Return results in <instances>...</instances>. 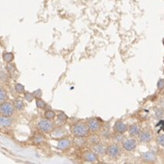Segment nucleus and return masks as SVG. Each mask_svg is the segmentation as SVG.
Returning a JSON list of instances; mask_svg holds the SVG:
<instances>
[{
    "mask_svg": "<svg viewBox=\"0 0 164 164\" xmlns=\"http://www.w3.org/2000/svg\"><path fill=\"white\" fill-rule=\"evenodd\" d=\"M71 134L75 137H86L91 133L88 124L86 123H76L70 128Z\"/></svg>",
    "mask_w": 164,
    "mask_h": 164,
    "instance_id": "nucleus-1",
    "label": "nucleus"
},
{
    "mask_svg": "<svg viewBox=\"0 0 164 164\" xmlns=\"http://www.w3.org/2000/svg\"><path fill=\"white\" fill-rule=\"evenodd\" d=\"M37 128L39 131H41L42 133H45V134L51 133L53 130V124L51 120L43 118V119H41L38 122Z\"/></svg>",
    "mask_w": 164,
    "mask_h": 164,
    "instance_id": "nucleus-2",
    "label": "nucleus"
},
{
    "mask_svg": "<svg viewBox=\"0 0 164 164\" xmlns=\"http://www.w3.org/2000/svg\"><path fill=\"white\" fill-rule=\"evenodd\" d=\"M107 155L112 160H116L121 156V148L117 143L111 144L107 147Z\"/></svg>",
    "mask_w": 164,
    "mask_h": 164,
    "instance_id": "nucleus-3",
    "label": "nucleus"
},
{
    "mask_svg": "<svg viewBox=\"0 0 164 164\" xmlns=\"http://www.w3.org/2000/svg\"><path fill=\"white\" fill-rule=\"evenodd\" d=\"M15 111H16V109L12 102H6L4 103H1V105H0V113H1V115L12 116L14 114Z\"/></svg>",
    "mask_w": 164,
    "mask_h": 164,
    "instance_id": "nucleus-4",
    "label": "nucleus"
},
{
    "mask_svg": "<svg viewBox=\"0 0 164 164\" xmlns=\"http://www.w3.org/2000/svg\"><path fill=\"white\" fill-rule=\"evenodd\" d=\"M137 147V141L135 137H131L129 138H126L123 141V143H122V148L127 151V152H133L136 150Z\"/></svg>",
    "mask_w": 164,
    "mask_h": 164,
    "instance_id": "nucleus-5",
    "label": "nucleus"
},
{
    "mask_svg": "<svg viewBox=\"0 0 164 164\" xmlns=\"http://www.w3.org/2000/svg\"><path fill=\"white\" fill-rule=\"evenodd\" d=\"M88 125L90 128L91 133H98L102 129V124L98 119L96 118H91L88 121Z\"/></svg>",
    "mask_w": 164,
    "mask_h": 164,
    "instance_id": "nucleus-6",
    "label": "nucleus"
},
{
    "mask_svg": "<svg viewBox=\"0 0 164 164\" xmlns=\"http://www.w3.org/2000/svg\"><path fill=\"white\" fill-rule=\"evenodd\" d=\"M67 135H68V131L63 127H57L51 132L52 138L56 140H60L64 137H67Z\"/></svg>",
    "mask_w": 164,
    "mask_h": 164,
    "instance_id": "nucleus-7",
    "label": "nucleus"
},
{
    "mask_svg": "<svg viewBox=\"0 0 164 164\" xmlns=\"http://www.w3.org/2000/svg\"><path fill=\"white\" fill-rule=\"evenodd\" d=\"M114 132L116 134H125L128 131L127 125L121 120H117L114 125Z\"/></svg>",
    "mask_w": 164,
    "mask_h": 164,
    "instance_id": "nucleus-8",
    "label": "nucleus"
},
{
    "mask_svg": "<svg viewBox=\"0 0 164 164\" xmlns=\"http://www.w3.org/2000/svg\"><path fill=\"white\" fill-rule=\"evenodd\" d=\"M73 143H74V142H72L71 139H69L68 137H64V138H62V139H60L58 141V143H57V148L59 150L65 151V150L70 148L72 147Z\"/></svg>",
    "mask_w": 164,
    "mask_h": 164,
    "instance_id": "nucleus-9",
    "label": "nucleus"
},
{
    "mask_svg": "<svg viewBox=\"0 0 164 164\" xmlns=\"http://www.w3.org/2000/svg\"><path fill=\"white\" fill-rule=\"evenodd\" d=\"M83 160L89 163H96L99 160V156H98L94 151H87L84 153Z\"/></svg>",
    "mask_w": 164,
    "mask_h": 164,
    "instance_id": "nucleus-10",
    "label": "nucleus"
},
{
    "mask_svg": "<svg viewBox=\"0 0 164 164\" xmlns=\"http://www.w3.org/2000/svg\"><path fill=\"white\" fill-rule=\"evenodd\" d=\"M152 133L150 131H148V130H145V131H141V133L139 134L138 136V141L140 143H148L152 140Z\"/></svg>",
    "mask_w": 164,
    "mask_h": 164,
    "instance_id": "nucleus-11",
    "label": "nucleus"
},
{
    "mask_svg": "<svg viewBox=\"0 0 164 164\" xmlns=\"http://www.w3.org/2000/svg\"><path fill=\"white\" fill-rule=\"evenodd\" d=\"M93 151L99 157H103L107 154V147H105L101 142L93 146Z\"/></svg>",
    "mask_w": 164,
    "mask_h": 164,
    "instance_id": "nucleus-12",
    "label": "nucleus"
},
{
    "mask_svg": "<svg viewBox=\"0 0 164 164\" xmlns=\"http://www.w3.org/2000/svg\"><path fill=\"white\" fill-rule=\"evenodd\" d=\"M128 133L130 137H137L139 136V134L141 133V128L137 124H133L131 125L128 128Z\"/></svg>",
    "mask_w": 164,
    "mask_h": 164,
    "instance_id": "nucleus-13",
    "label": "nucleus"
},
{
    "mask_svg": "<svg viewBox=\"0 0 164 164\" xmlns=\"http://www.w3.org/2000/svg\"><path fill=\"white\" fill-rule=\"evenodd\" d=\"M13 124V120L10 118V116H5V115H1L0 117V125L3 128H7L11 126V125Z\"/></svg>",
    "mask_w": 164,
    "mask_h": 164,
    "instance_id": "nucleus-14",
    "label": "nucleus"
},
{
    "mask_svg": "<svg viewBox=\"0 0 164 164\" xmlns=\"http://www.w3.org/2000/svg\"><path fill=\"white\" fill-rule=\"evenodd\" d=\"M141 158L145 162H154L156 160V155L154 152L148 151L141 155Z\"/></svg>",
    "mask_w": 164,
    "mask_h": 164,
    "instance_id": "nucleus-15",
    "label": "nucleus"
},
{
    "mask_svg": "<svg viewBox=\"0 0 164 164\" xmlns=\"http://www.w3.org/2000/svg\"><path fill=\"white\" fill-rule=\"evenodd\" d=\"M13 104H14V107L16 109V111H23L24 108H25V104L23 102V101H21L20 99H16L14 100L13 102Z\"/></svg>",
    "mask_w": 164,
    "mask_h": 164,
    "instance_id": "nucleus-16",
    "label": "nucleus"
},
{
    "mask_svg": "<svg viewBox=\"0 0 164 164\" xmlns=\"http://www.w3.org/2000/svg\"><path fill=\"white\" fill-rule=\"evenodd\" d=\"M89 142L94 146L101 142V137L99 135H97V133H92V135L89 138Z\"/></svg>",
    "mask_w": 164,
    "mask_h": 164,
    "instance_id": "nucleus-17",
    "label": "nucleus"
},
{
    "mask_svg": "<svg viewBox=\"0 0 164 164\" xmlns=\"http://www.w3.org/2000/svg\"><path fill=\"white\" fill-rule=\"evenodd\" d=\"M3 60L6 63H11L14 60V54L12 53H9V52L4 53H3Z\"/></svg>",
    "mask_w": 164,
    "mask_h": 164,
    "instance_id": "nucleus-18",
    "label": "nucleus"
},
{
    "mask_svg": "<svg viewBox=\"0 0 164 164\" xmlns=\"http://www.w3.org/2000/svg\"><path fill=\"white\" fill-rule=\"evenodd\" d=\"M74 144L79 147V148H82L84 147V145L86 144V139L85 137H76L74 139Z\"/></svg>",
    "mask_w": 164,
    "mask_h": 164,
    "instance_id": "nucleus-19",
    "label": "nucleus"
},
{
    "mask_svg": "<svg viewBox=\"0 0 164 164\" xmlns=\"http://www.w3.org/2000/svg\"><path fill=\"white\" fill-rule=\"evenodd\" d=\"M7 92L6 91V90L4 88L0 89V103H4L7 102Z\"/></svg>",
    "mask_w": 164,
    "mask_h": 164,
    "instance_id": "nucleus-20",
    "label": "nucleus"
},
{
    "mask_svg": "<svg viewBox=\"0 0 164 164\" xmlns=\"http://www.w3.org/2000/svg\"><path fill=\"white\" fill-rule=\"evenodd\" d=\"M113 140L114 141V143H123V141L125 140V137L124 134H116L114 133V137H113Z\"/></svg>",
    "mask_w": 164,
    "mask_h": 164,
    "instance_id": "nucleus-21",
    "label": "nucleus"
},
{
    "mask_svg": "<svg viewBox=\"0 0 164 164\" xmlns=\"http://www.w3.org/2000/svg\"><path fill=\"white\" fill-rule=\"evenodd\" d=\"M56 118H57V123H59V124H61V125H64L65 122L68 121V117L65 115V114H58L57 116H56Z\"/></svg>",
    "mask_w": 164,
    "mask_h": 164,
    "instance_id": "nucleus-22",
    "label": "nucleus"
},
{
    "mask_svg": "<svg viewBox=\"0 0 164 164\" xmlns=\"http://www.w3.org/2000/svg\"><path fill=\"white\" fill-rule=\"evenodd\" d=\"M14 89H15L16 92L19 93V94H21V93H24V92H25V88H24V86H23L22 84H20V83L15 84Z\"/></svg>",
    "mask_w": 164,
    "mask_h": 164,
    "instance_id": "nucleus-23",
    "label": "nucleus"
},
{
    "mask_svg": "<svg viewBox=\"0 0 164 164\" xmlns=\"http://www.w3.org/2000/svg\"><path fill=\"white\" fill-rule=\"evenodd\" d=\"M56 117V113H54L53 111H52V110L45 111V118L49 119V120H53V119H54Z\"/></svg>",
    "mask_w": 164,
    "mask_h": 164,
    "instance_id": "nucleus-24",
    "label": "nucleus"
},
{
    "mask_svg": "<svg viewBox=\"0 0 164 164\" xmlns=\"http://www.w3.org/2000/svg\"><path fill=\"white\" fill-rule=\"evenodd\" d=\"M36 106L37 108L41 109V110H43V109L46 108V103L45 101H42L41 98H39V99H36Z\"/></svg>",
    "mask_w": 164,
    "mask_h": 164,
    "instance_id": "nucleus-25",
    "label": "nucleus"
},
{
    "mask_svg": "<svg viewBox=\"0 0 164 164\" xmlns=\"http://www.w3.org/2000/svg\"><path fill=\"white\" fill-rule=\"evenodd\" d=\"M102 137L104 139H111L112 138V134L108 129H104L102 131Z\"/></svg>",
    "mask_w": 164,
    "mask_h": 164,
    "instance_id": "nucleus-26",
    "label": "nucleus"
},
{
    "mask_svg": "<svg viewBox=\"0 0 164 164\" xmlns=\"http://www.w3.org/2000/svg\"><path fill=\"white\" fill-rule=\"evenodd\" d=\"M43 141H45V137L41 135H38L33 138V143L36 145H40V144L43 143Z\"/></svg>",
    "mask_w": 164,
    "mask_h": 164,
    "instance_id": "nucleus-27",
    "label": "nucleus"
},
{
    "mask_svg": "<svg viewBox=\"0 0 164 164\" xmlns=\"http://www.w3.org/2000/svg\"><path fill=\"white\" fill-rule=\"evenodd\" d=\"M24 98H25V100L28 102H30L33 101L34 96H33V94L30 93V92H24Z\"/></svg>",
    "mask_w": 164,
    "mask_h": 164,
    "instance_id": "nucleus-28",
    "label": "nucleus"
},
{
    "mask_svg": "<svg viewBox=\"0 0 164 164\" xmlns=\"http://www.w3.org/2000/svg\"><path fill=\"white\" fill-rule=\"evenodd\" d=\"M6 68H7V71L8 73H10V74L13 73V72L16 70L15 65H12V64H10V63H7V65Z\"/></svg>",
    "mask_w": 164,
    "mask_h": 164,
    "instance_id": "nucleus-29",
    "label": "nucleus"
},
{
    "mask_svg": "<svg viewBox=\"0 0 164 164\" xmlns=\"http://www.w3.org/2000/svg\"><path fill=\"white\" fill-rule=\"evenodd\" d=\"M157 141H158V144L160 146V147H163L164 148V134H161L157 138Z\"/></svg>",
    "mask_w": 164,
    "mask_h": 164,
    "instance_id": "nucleus-30",
    "label": "nucleus"
},
{
    "mask_svg": "<svg viewBox=\"0 0 164 164\" xmlns=\"http://www.w3.org/2000/svg\"><path fill=\"white\" fill-rule=\"evenodd\" d=\"M155 116L159 119L162 118L164 116V112L161 110V109H157L156 112H155Z\"/></svg>",
    "mask_w": 164,
    "mask_h": 164,
    "instance_id": "nucleus-31",
    "label": "nucleus"
},
{
    "mask_svg": "<svg viewBox=\"0 0 164 164\" xmlns=\"http://www.w3.org/2000/svg\"><path fill=\"white\" fill-rule=\"evenodd\" d=\"M42 91L40 89H38V90H36V91H34L33 92H32V94H33L35 99H39V98H41L42 97Z\"/></svg>",
    "mask_w": 164,
    "mask_h": 164,
    "instance_id": "nucleus-32",
    "label": "nucleus"
},
{
    "mask_svg": "<svg viewBox=\"0 0 164 164\" xmlns=\"http://www.w3.org/2000/svg\"><path fill=\"white\" fill-rule=\"evenodd\" d=\"M157 87L159 90H163L164 89V79H160L157 83Z\"/></svg>",
    "mask_w": 164,
    "mask_h": 164,
    "instance_id": "nucleus-33",
    "label": "nucleus"
},
{
    "mask_svg": "<svg viewBox=\"0 0 164 164\" xmlns=\"http://www.w3.org/2000/svg\"><path fill=\"white\" fill-rule=\"evenodd\" d=\"M7 75L6 72H4L3 70H1V81H7Z\"/></svg>",
    "mask_w": 164,
    "mask_h": 164,
    "instance_id": "nucleus-34",
    "label": "nucleus"
},
{
    "mask_svg": "<svg viewBox=\"0 0 164 164\" xmlns=\"http://www.w3.org/2000/svg\"><path fill=\"white\" fill-rule=\"evenodd\" d=\"M158 126H161V129L164 130V120H161V121L158 124Z\"/></svg>",
    "mask_w": 164,
    "mask_h": 164,
    "instance_id": "nucleus-35",
    "label": "nucleus"
},
{
    "mask_svg": "<svg viewBox=\"0 0 164 164\" xmlns=\"http://www.w3.org/2000/svg\"><path fill=\"white\" fill-rule=\"evenodd\" d=\"M163 45H164V39H163Z\"/></svg>",
    "mask_w": 164,
    "mask_h": 164,
    "instance_id": "nucleus-36",
    "label": "nucleus"
}]
</instances>
